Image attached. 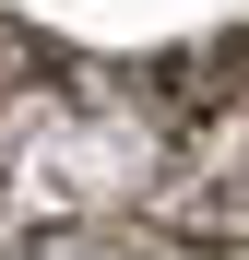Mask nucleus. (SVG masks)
<instances>
[{"label":"nucleus","instance_id":"obj_1","mask_svg":"<svg viewBox=\"0 0 249 260\" xmlns=\"http://www.w3.org/2000/svg\"><path fill=\"white\" fill-rule=\"evenodd\" d=\"M60 237L249 248V0H0V248Z\"/></svg>","mask_w":249,"mask_h":260}]
</instances>
